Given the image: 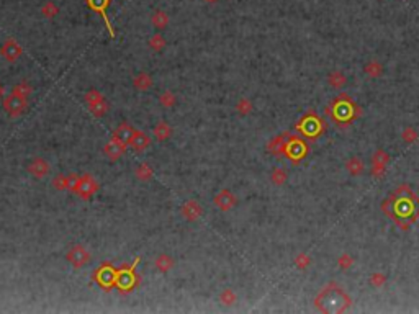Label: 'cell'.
Here are the masks:
<instances>
[{"instance_id":"cell-1","label":"cell","mask_w":419,"mask_h":314,"mask_svg":"<svg viewBox=\"0 0 419 314\" xmlns=\"http://www.w3.org/2000/svg\"><path fill=\"white\" fill-rule=\"evenodd\" d=\"M350 298L336 283L323 288L314 300V305L321 313H344L350 306Z\"/></svg>"},{"instance_id":"cell-2","label":"cell","mask_w":419,"mask_h":314,"mask_svg":"<svg viewBox=\"0 0 419 314\" xmlns=\"http://www.w3.org/2000/svg\"><path fill=\"white\" fill-rule=\"evenodd\" d=\"M99 188H100L99 182H97L92 175L85 174V175H79L77 183H75L72 193H75L82 200H89L90 197H94V195L99 192Z\"/></svg>"},{"instance_id":"cell-3","label":"cell","mask_w":419,"mask_h":314,"mask_svg":"<svg viewBox=\"0 0 419 314\" xmlns=\"http://www.w3.org/2000/svg\"><path fill=\"white\" fill-rule=\"evenodd\" d=\"M2 105H3L5 113H8V115L12 118H18V116H22L25 111H27L28 99H25V97L17 95V94H13V92H12L10 95L3 97Z\"/></svg>"},{"instance_id":"cell-4","label":"cell","mask_w":419,"mask_h":314,"mask_svg":"<svg viewBox=\"0 0 419 314\" xmlns=\"http://www.w3.org/2000/svg\"><path fill=\"white\" fill-rule=\"evenodd\" d=\"M140 264V257L135 259V262L131 264L130 269H121V270H116V280H115V285L120 288L121 291H131V288L136 285V275H135V269L136 265Z\"/></svg>"},{"instance_id":"cell-5","label":"cell","mask_w":419,"mask_h":314,"mask_svg":"<svg viewBox=\"0 0 419 314\" xmlns=\"http://www.w3.org/2000/svg\"><path fill=\"white\" fill-rule=\"evenodd\" d=\"M66 260H68L74 269H82V267H85L90 262V252L87 250L84 245L75 244L68 250Z\"/></svg>"},{"instance_id":"cell-6","label":"cell","mask_w":419,"mask_h":314,"mask_svg":"<svg viewBox=\"0 0 419 314\" xmlns=\"http://www.w3.org/2000/svg\"><path fill=\"white\" fill-rule=\"evenodd\" d=\"M126 149H128V142L116 135H113V138H111V140L106 142V146L104 147V154L110 159V161H118V159L126 152Z\"/></svg>"},{"instance_id":"cell-7","label":"cell","mask_w":419,"mask_h":314,"mask_svg":"<svg viewBox=\"0 0 419 314\" xmlns=\"http://www.w3.org/2000/svg\"><path fill=\"white\" fill-rule=\"evenodd\" d=\"M22 53H23L22 46H20L13 38L5 39V43L2 44V48H0V54H2V58L5 61H8V63H15V61L22 56Z\"/></svg>"},{"instance_id":"cell-8","label":"cell","mask_w":419,"mask_h":314,"mask_svg":"<svg viewBox=\"0 0 419 314\" xmlns=\"http://www.w3.org/2000/svg\"><path fill=\"white\" fill-rule=\"evenodd\" d=\"M151 146V138L146 135L144 131L135 130L131 138L128 140V147H131L135 152H142Z\"/></svg>"},{"instance_id":"cell-9","label":"cell","mask_w":419,"mask_h":314,"mask_svg":"<svg viewBox=\"0 0 419 314\" xmlns=\"http://www.w3.org/2000/svg\"><path fill=\"white\" fill-rule=\"evenodd\" d=\"M213 203H214V207H218L221 211H229L236 207L238 198H236V195L233 192H229V190H221V192L214 197Z\"/></svg>"},{"instance_id":"cell-10","label":"cell","mask_w":419,"mask_h":314,"mask_svg":"<svg viewBox=\"0 0 419 314\" xmlns=\"http://www.w3.org/2000/svg\"><path fill=\"white\" fill-rule=\"evenodd\" d=\"M77 178H79V175H75V174H69V175L59 174L53 178V183L51 185H53L54 190H59V192H64V190H70V192H72L75 183H77Z\"/></svg>"},{"instance_id":"cell-11","label":"cell","mask_w":419,"mask_h":314,"mask_svg":"<svg viewBox=\"0 0 419 314\" xmlns=\"http://www.w3.org/2000/svg\"><path fill=\"white\" fill-rule=\"evenodd\" d=\"M298 128L301 131H303V135H306V136H318L319 135V131L323 130V125H321V121H319V118L318 116H306V118H303V120H301V123L298 125Z\"/></svg>"},{"instance_id":"cell-12","label":"cell","mask_w":419,"mask_h":314,"mask_svg":"<svg viewBox=\"0 0 419 314\" xmlns=\"http://www.w3.org/2000/svg\"><path fill=\"white\" fill-rule=\"evenodd\" d=\"M180 213L187 221H197V219L202 218L203 208L200 207V203H198L197 200H188V202H185L182 205Z\"/></svg>"},{"instance_id":"cell-13","label":"cell","mask_w":419,"mask_h":314,"mask_svg":"<svg viewBox=\"0 0 419 314\" xmlns=\"http://www.w3.org/2000/svg\"><path fill=\"white\" fill-rule=\"evenodd\" d=\"M108 3H110V0H87V5H89L92 10L99 12L102 17H104L110 36H111V38H115V30H113V27H111V22L108 20V15H106V7H108Z\"/></svg>"},{"instance_id":"cell-14","label":"cell","mask_w":419,"mask_h":314,"mask_svg":"<svg viewBox=\"0 0 419 314\" xmlns=\"http://www.w3.org/2000/svg\"><path fill=\"white\" fill-rule=\"evenodd\" d=\"M283 149H285V152H287L288 156L293 159V161H298V159L303 157L305 152H306L305 142L300 141V140H296V138H292V141L285 144Z\"/></svg>"},{"instance_id":"cell-15","label":"cell","mask_w":419,"mask_h":314,"mask_svg":"<svg viewBox=\"0 0 419 314\" xmlns=\"http://www.w3.org/2000/svg\"><path fill=\"white\" fill-rule=\"evenodd\" d=\"M28 172L32 174L35 178H43V177H46V175L49 174V164L46 162L44 159L36 157V159H33V161L30 162Z\"/></svg>"},{"instance_id":"cell-16","label":"cell","mask_w":419,"mask_h":314,"mask_svg":"<svg viewBox=\"0 0 419 314\" xmlns=\"http://www.w3.org/2000/svg\"><path fill=\"white\" fill-rule=\"evenodd\" d=\"M115 280H116V270H113L111 267L105 265L97 272V281L100 283L104 288H110L115 285Z\"/></svg>"},{"instance_id":"cell-17","label":"cell","mask_w":419,"mask_h":314,"mask_svg":"<svg viewBox=\"0 0 419 314\" xmlns=\"http://www.w3.org/2000/svg\"><path fill=\"white\" fill-rule=\"evenodd\" d=\"M152 133H154V136H156L157 141H167L169 138L172 136V128H171V125H169L167 121L161 120V121L154 126Z\"/></svg>"},{"instance_id":"cell-18","label":"cell","mask_w":419,"mask_h":314,"mask_svg":"<svg viewBox=\"0 0 419 314\" xmlns=\"http://www.w3.org/2000/svg\"><path fill=\"white\" fill-rule=\"evenodd\" d=\"M133 85H135V89L138 90L146 92L152 87V77L149 74H146V72H141V74H138L135 79H133Z\"/></svg>"},{"instance_id":"cell-19","label":"cell","mask_w":419,"mask_h":314,"mask_svg":"<svg viewBox=\"0 0 419 314\" xmlns=\"http://www.w3.org/2000/svg\"><path fill=\"white\" fill-rule=\"evenodd\" d=\"M154 265H156L157 270L162 272V274H167V272L174 267V259L171 255H167V254H161V255L156 257Z\"/></svg>"},{"instance_id":"cell-20","label":"cell","mask_w":419,"mask_h":314,"mask_svg":"<svg viewBox=\"0 0 419 314\" xmlns=\"http://www.w3.org/2000/svg\"><path fill=\"white\" fill-rule=\"evenodd\" d=\"M89 105V110L94 116L97 118H104L106 115V111H108V104H106V100H99V102H94V104H87Z\"/></svg>"},{"instance_id":"cell-21","label":"cell","mask_w":419,"mask_h":314,"mask_svg":"<svg viewBox=\"0 0 419 314\" xmlns=\"http://www.w3.org/2000/svg\"><path fill=\"white\" fill-rule=\"evenodd\" d=\"M151 23L154 25L157 30H164L169 25V15L166 12H162V10H157V12L151 17Z\"/></svg>"},{"instance_id":"cell-22","label":"cell","mask_w":419,"mask_h":314,"mask_svg":"<svg viewBox=\"0 0 419 314\" xmlns=\"http://www.w3.org/2000/svg\"><path fill=\"white\" fill-rule=\"evenodd\" d=\"M135 175H136V178H138V180H142V182H147V180H151V177H152V169H151L149 164L142 162L141 166H138V167H136Z\"/></svg>"},{"instance_id":"cell-23","label":"cell","mask_w":419,"mask_h":314,"mask_svg":"<svg viewBox=\"0 0 419 314\" xmlns=\"http://www.w3.org/2000/svg\"><path fill=\"white\" fill-rule=\"evenodd\" d=\"M133 133H135V128H133L130 123H126V121H123V123H121V125L115 130V135L118 136V138H121V140L126 141V142H128V140L131 138Z\"/></svg>"},{"instance_id":"cell-24","label":"cell","mask_w":419,"mask_h":314,"mask_svg":"<svg viewBox=\"0 0 419 314\" xmlns=\"http://www.w3.org/2000/svg\"><path fill=\"white\" fill-rule=\"evenodd\" d=\"M159 104H161V106H164V108H172L174 105L177 104V97L174 95L171 90H166V92H162V94L159 95Z\"/></svg>"},{"instance_id":"cell-25","label":"cell","mask_w":419,"mask_h":314,"mask_svg":"<svg viewBox=\"0 0 419 314\" xmlns=\"http://www.w3.org/2000/svg\"><path fill=\"white\" fill-rule=\"evenodd\" d=\"M147 44H149L151 49L162 51V49L166 48V39H164V36L157 33V35H152V36H151V38H149V43H147Z\"/></svg>"},{"instance_id":"cell-26","label":"cell","mask_w":419,"mask_h":314,"mask_svg":"<svg viewBox=\"0 0 419 314\" xmlns=\"http://www.w3.org/2000/svg\"><path fill=\"white\" fill-rule=\"evenodd\" d=\"M347 171H349L352 175H360L362 171H364V166H362L360 159L359 157H352L349 159V162H347Z\"/></svg>"},{"instance_id":"cell-27","label":"cell","mask_w":419,"mask_h":314,"mask_svg":"<svg viewBox=\"0 0 419 314\" xmlns=\"http://www.w3.org/2000/svg\"><path fill=\"white\" fill-rule=\"evenodd\" d=\"M12 92H13V94H17V95L25 97V99H28V97L32 95L33 89L30 87V84H27V82H20V84H17V85L13 87Z\"/></svg>"},{"instance_id":"cell-28","label":"cell","mask_w":419,"mask_h":314,"mask_svg":"<svg viewBox=\"0 0 419 314\" xmlns=\"http://www.w3.org/2000/svg\"><path fill=\"white\" fill-rule=\"evenodd\" d=\"M219 301H221L224 306H231V305L236 303V295H234L233 290L226 288V290H223L221 295H219Z\"/></svg>"},{"instance_id":"cell-29","label":"cell","mask_w":419,"mask_h":314,"mask_svg":"<svg viewBox=\"0 0 419 314\" xmlns=\"http://www.w3.org/2000/svg\"><path fill=\"white\" fill-rule=\"evenodd\" d=\"M41 13L46 18H54L56 15L59 13V8L56 7L54 2H46V5H43V8H41Z\"/></svg>"},{"instance_id":"cell-30","label":"cell","mask_w":419,"mask_h":314,"mask_svg":"<svg viewBox=\"0 0 419 314\" xmlns=\"http://www.w3.org/2000/svg\"><path fill=\"white\" fill-rule=\"evenodd\" d=\"M236 110H238L239 113H241L243 116L249 115V113L252 111V102H251V100H247V99H241V100L238 102Z\"/></svg>"},{"instance_id":"cell-31","label":"cell","mask_w":419,"mask_h":314,"mask_svg":"<svg viewBox=\"0 0 419 314\" xmlns=\"http://www.w3.org/2000/svg\"><path fill=\"white\" fill-rule=\"evenodd\" d=\"M272 182L275 185H283L285 180H287V172L283 171V169H275V171L272 172Z\"/></svg>"},{"instance_id":"cell-32","label":"cell","mask_w":419,"mask_h":314,"mask_svg":"<svg viewBox=\"0 0 419 314\" xmlns=\"http://www.w3.org/2000/svg\"><path fill=\"white\" fill-rule=\"evenodd\" d=\"M365 74H369L370 77L377 79V77L382 74V64H378V63H369V64L365 66Z\"/></svg>"},{"instance_id":"cell-33","label":"cell","mask_w":419,"mask_h":314,"mask_svg":"<svg viewBox=\"0 0 419 314\" xmlns=\"http://www.w3.org/2000/svg\"><path fill=\"white\" fill-rule=\"evenodd\" d=\"M329 84L333 87H341L346 84V75L341 74V72H334L333 75L329 77Z\"/></svg>"},{"instance_id":"cell-34","label":"cell","mask_w":419,"mask_h":314,"mask_svg":"<svg viewBox=\"0 0 419 314\" xmlns=\"http://www.w3.org/2000/svg\"><path fill=\"white\" fill-rule=\"evenodd\" d=\"M105 97L100 94L99 90H89L85 94V102L87 104H94V102H99V100H104Z\"/></svg>"},{"instance_id":"cell-35","label":"cell","mask_w":419,"mask_h":314,"mask_svg":"<svg viewBox=\"0 0 419 314\" xmlns=\"http://www.w3.org/2000/svg\"><path fill=\"white\" fill-rule=\"evenodd\" d=\"M416 138H418V135L411 130V128H408V130H405V133H403V140L408 141V142H413Z\"/></svg>"},{"instance_id":"cell-36","label":"cell","mask_w":419,"mask_h":314,"mask_svg":"<svg viewBox=\"0 0 419 314\" xmlns=\"http://www.w3.org/2000/svg\"><path fill=\"white\" fill-rule=\"evenodd\" d=\"M308 264H310V259L305 254H301V255L296 257V265H298L300 269H305V267H308Z\"/></svg>"},{"instance_id":"cell-37","label":"cell","mask_w":419,"mask_h":314,"mask_svg":"<svg viewBox=\"0 0 419 314\" xmlns=\"http://www.w3.org/2000/svg\"><path fill=\"white\" fill-rule=\"evenodd\" d=\"M350 264H352V259H350V257L342 255L341 259H339V267H341V269H347V267H349Z\"/></svg>"},{"instance_id":"cell-38","label":"cell","mask_w":419,"mask_h":314,"mask_svg":"<svg viewBox=\"0 0 419 314\" xmlns=\"http://www.w3.org/2000/svg\"><path fill=\"white\" fill-rule=\"evenodd\" d=\"M383 281H385V277H383L382 274H375L374 279H372V283H374L375 286H380Z\"/></svg>"},{"instance_id":"cell-39","label":"cell","mask_w":419,"mask_h":314,"mask_svg":"<svg viewBox=\"0 0 419 314\" xmlns=\"http://www.w3.org/2000/svg\"><path fill=\"white\" fill-rule=\"evenodd\" d=\"M3 97H5V90H3V87L0 85V100H3Z\"/></svg>"},{"instance_id":"cell-40","label":"cell","mask_w":419,"mask_h":314,"mask_svg":"<svg viewBox=\"0 0 419 314\" xmlns=\"http://www.w3.org/2000/svg\"><path fill=\"white\" fill-rule=\"evenodd\" d=\"M205 2H207V3H210V5H213V3H218L219 0H205Z\"/></svg>"}]
</instances>
